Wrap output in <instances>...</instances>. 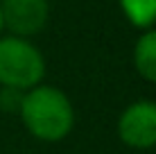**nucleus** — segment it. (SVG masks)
<instances>
[{"mask_svg": "<svg viewBox=\"0 0 156 154\" xmlns=\"http://www.w3.org/2000/svg\"><path fill=\"white\" fill-rule=\"evenodd\" d=\"M18 116L25 129L43 143H59L75 129V107L66 93L50 84H36L23 93Z\"/></svg>", "mask_w": 156, "mask_h": 154, "instance_id": "obj_1", "label": "nucleus"}, {"mask_svg": "<svg viewBox=\"0 0 156 154\" xmlns=\"http://www.w3.org/2000/svg\"><path fill=\"white\" fill-rule=\"evenodd\" d=\"M45 77L43 52L23 36H0V86L30 91Z\"/></svg>", "mask_w": 156, "mask_h": 154, "instance_id": "obj_2", "label": "nucleus"}, {"mask_svg": "<svg viewBox=\"0 0 156 154\" xmlns=\"http://www.w3.org/2000/svg\"><path fill=\"white\" fill-rule=\"evenodd\" d=\"M118 136L131 150L156 147V102L136 100L122 109L118 118Z\"/></svg>", "mask_w": 156, "mask_h": 154, "instance_id": "obj_3", "label": "nucleus"}, {"mask_svg": "<svg viewBox=\"0 0 156 154\" xmlns=\"http://www.w3.org/2000/svg\"><path fill=\"white\" fill-rule=\"evenodd\" d=\"M5 30L14 36H30L45 30L50 20V2L48 0H2L0 2Z\"/></svg>", "mask_w": 156, "mask_h": 154, "instance_id": "obj_4", "label": "nucleus"}, {"mask_svg": "<svg viewBox=\"0 0 156 154\" xmlns=\"http://www.w3.org/2000/svg\"><path fill=\"white\" fill-rule=\"evenodd\" d=\"M133 68L145 82L156 84V27L143 30L133 45Z\"/></svg>", "mask_w": 156, "mask_h": 154, "instance_id": "obj_5", "label": "nucleus"}, {"mask_svg": "<svg viewBox=\"0 0 156 154\" xmlns=\"http://www.w3.org/2000/svg\"><path fill=\"white\" fill-rule=\"evenodd\" d=\"M118 5L133 27L149 30L156 25V0H118Z\"/></svg>", "mask_w": 156, "mask_h": 154, "instance_id": "obj_6", "label": "nucleus"}, {"mask_svg": "<svg viewBox=\"0 0 156 154\" xmlns=\"http://www.w3.org/2000/svg\"><path fill=\"white\" fill-rule=\"evenodd\" d=\"M20 102H23V91L0 86V109H2L5 113H18Z\"/></svg>", "mask_w": 156, "mask_h": 154, "instance_id": "obj_7", "label": "nucleus"}, {"mask_svg": "<svg viewBox=\"0 0 156 154\" xmlns=\"http://www.w3.org/2000/svg\"><path fill=\"white\" fill-rule=\"evenodd\" d=\"M2 32H5V23H2V12H0V36H2Z\"/></svg>", "mask_w": 156, "mask_h": 154, "instance_id": "obj_8", "label": "nucleus"}]
</instances>
